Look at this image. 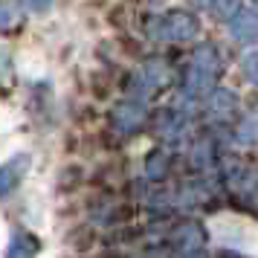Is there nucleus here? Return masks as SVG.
I'll return each instance as SVG.
<instances>
[{
	"label": "nucleus",
	"mask_w": 258,
	"mask_h": 258,
	"mask_svg": "<svg viewBox=\"0 0 258 258\" xmlns=\"http://www.w3.org/2000/svg\"><path fill=\"white\" fill-rule=\"evenodd\" d=\"M221 55L212 44H200L191 52L186 73H183V90L188 99L195 96H209V90L215 87V82L221 79Z\"/></svg>",
	"instance_id": "obj_1"
},
{
	"label": "nucleus",
	"mask_w": 258,
	"mask_h": 258,
	"mask_svg": "<svg viewBox=\"0 0 258 258\" xmlns=\"http://www.w3.org/2000/svg\"><path fill=\"white\" fill-rule=\"evenodd\" d=\"M148 32H151L154 41L188 44V41H195V38H198L200 24H198V18H195V12H188V9H171V12L151 18Z\"/></svg>",
	"instance_id": "obj_2"
},
{
	"label": "nucleus",
	"mask_w": 258,
	"mask_h": 258,
	"mask_svg": "<svg viewBox=\"0 0 258 258\" xmlns=\"http://www.w3.org/2000/svg\"><path fill=\"white\" fill-rule=\"evenodd\" d=\"M145 119H148V110H145V102H142V99H125V102H119V105L113 107V113H110L113 128L122 131V134L140 131L142 125H145Z\"/></svg>",
	"instance_id": "obj_3"
},
{
	"label": "nucleus",
	"mask_w": 258,
	"mask_h": 258,
	"mask_svg": "<svg viewBox=\"0 0 258 258\" xmlns=\"http://www.w3.org/2000/svg\"><path fill=\"white\" fill-rule=\"evenodd\" d=\"M229 35L241 44H258V3L238 9V15L229 21Z\"/></svg>",
	"instance_id": "obj_4"
},
{
	"label": "nucleus",
	"mask_w": 258,
	"mask_h": 258,
	"mask_svg": "<svg viewBox=\"0 0 258 258\" xmlns=\"http://www.w3.org/2000/svg\"><path fill=\"white\" fill-rule=\"evenodd\" d=\"M206 110H209L215 119H232L238 113V96L226 87H212L209 96H206Z\"/></svg>",
	"instance_id": "obj_5"
},
{
	"label": "nucleus",
	"mask_w": 258,
	"mask_h": 258,
	"mask_svg": "<svg viewBox=\"0 0 258 258\" xmlns=\"http://www.w3.org/2000/svg\"><path fill=\"white\" fill-rule=\"evenodd\" d=\"M24 165H26V157L24 160H12V163L0 165V198H6V195L18 186V180L24 174Z\"/></svg>",
	"instance_id": "obj_6"
},
{
	"label": "nucleus",
	"mask_w": 258,
	"mask_h": 258,
	"mask_svg": "<svg viewBox=\"0 0 258 258\" xmlns=\"http://www.w3.org/2000/svg\"><path fill=\"white\" fill-rule=\"evenodd\" d=\"M177 238H180V249L183 252H195L203 244V229H200L198 223H183V229H180Z\"/></svg>",
	"instance_id": "obj_7"
},
{
	"label": "nucleus",
	"mask_w": 258,
	"mask_h": 258,
	"mask_svg": "<svg viewBox=\"0 0 258 258\" xmlns=\"http://www.w3.org/2000/svg\"><path fill=\"white\" fill-rule=\"evenodd\" d=\"M35 249H38L35 238L18 232L15 235V241H12V249H9V258H32L35 255Z\"/></svg>",
	"instance_id": "obj_8"
},
{
	"label": "nucleus",
	"mask_w": 258,
	"mask_h": 258,
	"mask_svg": "<svg viewBox=\"0 0 258 258\" xmlns=\"http://www.w3.org/2000/svg\"><path fill=\"white\" fill-rule=\"evenodd\" d=\"M15 24H21L18 0H0V29H12Z\"/></svg>",
	"instance_id": "obj_9"
},
{
	"label": "nucleus",
	"mask_w": 258,
	"mask_h": 258,
	"mask_svg": "<svg viewBox=\"0 0 258 258\" xmlns=\"http://www.w3.org/2000/svg\"><path fill=\"white\" fill-rule=\"evenodd\" d=\"M238 9H241V0H212V12H215V18H221V21H226V24L238 15Z\"/></svg>",
	"instance_id": "obj_10"
},
{
	"label": "nucleus",
	"mask_w": 258,
	"mask_h": 258,
	"mask_svg": "<svg viewBox=\"0 0 258 258\" xmlns=\"http://www.w3.org/2000/svg\"><path fill=\"white\" fill-rule=\"evenodd\" d=\"M241 70H244V79L252 87H258V49L252 52H246L244 58H241Z\"/></svg>",
	"instance_id": "obj_11"
},
{
	"label": "nucleus",
	"mask_w": 258,
	"mask_h": 258,
	"mask_svg": "<svg viewBox=\"0 0 258 258\" xmlns=\"http://www.w3.org/2000/svg\"><path fill=\"white\" fill-rule=\"evenodd\" d=\"M191 160H195V165H198V168H209V165L215 163V154H212L209 142H200L198 148H195V157H191Z\"/></svg>",
	"instance_id": "obj_12"
},
{
	"label": "nucleus",
	"mask_w": 258,
	"mask_h": 258,
	"mask_svg": "<svg viewBox=\"0 0 258 258\" xmlns=\"http://www.w3.org/2000/svg\"><path fill=\"white\" fill-rule=\"evenodd\" d=\"M168 171V160H165V154H151V160H148V177H163Z\"/></svg>",
	"instance_id": "obj_13"
},
{
	"label": "nucleus",
	"mask_w": 258,
	"mask_h": 258,
	"mask_svg": "<svg viewBox=\"0 0 258 258\" xmlns=\"http://www.w3.org/2000/svg\"><path fill=\"white\" fill-rule=\"evenodd\" d=\"M9 76H12V61H9V55H6V49L0 47V82L9 79Z\"/></svg>",
	"instance_id": "obj_14"
},
{
	"label": "nucleus",
	"mask_w": 258,
	"mask_h": 258,
	"mask_svg": "<svg viewBox=\"0 0 258 258\" xmlns=\"http://www.w3.org/2000/svg\"><path fill=\"white\" fill-rule=\"evenodd\" d=\"M258 128H252V122H244V131H241V142H255Z\"/></svg>",
	"instance_id": "obj_15"
},
{
	"label": "nucleus",
	"mask_w": 258,
	"mask_h": 258,
	"mask_svg": "<svg viewBox=\"0 0 258 258\" xmlns=\"http://www.w3.org/2000/svg\"><path fill=\"white\" fill-rule=\"evenodd\" d=\"M29 3V9H35V12H47L49 6H52V0H26Z\"/></svg>",
	"instance_id": "obj_16"
},
{
	"label": "nucleus",
	"mask_w": 258,
	"mask_h": 258,
	"mask_svg": "<svg viewBox=\"0 0 258 258\" xmlns=\"http://www.w3.org/2000/svg\"><path fill=\"white\" fill-rule=\"evenodd\" d=\"M191 6H198V9H212V0H191Z\"/></svg>",
	"instance_id": "obj_17"
},
{
	"label": "nucleus",
	"mask_w": 258,
	"mask_h": 258,
	"mask_svg": "<svg viewBox=\"0 0 258 258\" xmlns=\"http://www.w3.org/2000/svg\"><path fill=\"white\" fill-rule=\"evenodd\" d=\"M249 3H258V0H249Z\"/></svg>",
	"instance_id": "obj_18"
}]
</instances>
